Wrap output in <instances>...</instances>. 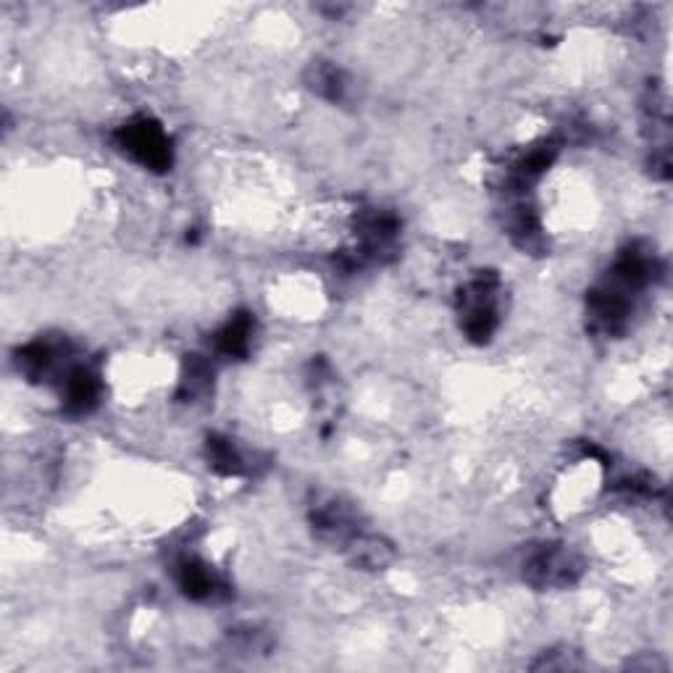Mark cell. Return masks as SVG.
I'll return each mask as SVG.
<instances>
[{
    "mask_svg": "<svg viewBox=\"0 0 673 673\" xmlns=\"http://www.w3.org/2000/svg\"><path fill=\"white\" fill-rule=\"evenodd\" d=\"M214 379V368L206 364V360L192 356L185 364V374H182V385H179V397L190 400V397H198L202 393H208Z\"/></svg>",
    "mask_w": 673,
    "mask_h": 673,
    "instance_id": "9c48e42d",
    "label": "cell"
},
{
    "mask_svg": "<svg viewBox=\"0 0 673 673\" xmlns=\"http://www.w3.org/2000/svg\"><path fill=\"white\" fill-rule=\"evenodd\" d=\"M177 584L195 603H208L221 595L224 582L216 571L198 558H185L177 566Z\"/></svg>",
    "mask_w": 673,
    "mask_h": 673,
    "instance_id": "5b68a950",
    "label": "cell"
},
{
    "mask_svg": "<svg viewBox=\"0 0 673 673\" xmlns=\"http://www.w3.org/2000/svg\"><path fill=\"white\" fill-rule=\"evenodd\" d=\"M116 145L142 169L166 171L174 161L169 135L156 119H148V116H140V119L127 121L125 127L116 129Z\"/></svg>",
    "mask_w": 673,
    "mask_h": 673,
    "instance_id": "7a4b0ae2",
    "label": "cell"
},
{
    "mask_svg": "<svg viewBox=\"0 0 673 673\" xmlns=\"http://www.w3.org/2000/svg\"><path fill=\"white\" fill-rule=\"evenodd\" d=\"M461 327L472 343H487L501 324V279L492 271H482L458 298Z\"/></svg>",
    "mask_w": 673,
    "mask_h": 673,
    "instance_id": "6da1fadb",
    "label": "cell"
},
{
    "mask_svg": "<svg viewBox=\"0 0 673 673\" xmlns=\"http://www.w3.org/2000/svg\"><path fill=\"white\" fill-rule=\"evenodd\" d=\"M100 393H103L100 376L85 364H75L61 379V400L71 416L90 414L100 400Z\"/></svg>",
    "mask_w": 673,
    "mask_h": 673,
    "instance_id": "277c9868",
    "label": "cell"
},
{
    "mask_svg": "<svg viewBox=\"0 0 673 673\" xmlns=\"http://www.w3.org/2000/svg\"><path fill=\"white\" fill-rule=\"evenodd\" d=\"M253 331H256V318L248 310H240L216 335V350L227 358H245L250 353Z\"/></svg>",
    "mask_w": 673,
    "mask_h": 673,
    "instance_id": "8992f818",
    "label": "cell"
},
{
    "mask_svg": "<svg viewBox=\"0 0 673 673\" xmlns=\"http://www.w3.org/2000/svg\"><path fill=\"white\" fill-rule=\"evenodd\" d=\"M310 87H314L321 98L343 100L347 90V79L343 75V69L335 67V63H316L314 71H310Z\"/></svg>",
    "mask_w": 673,
    "mask_h": 673,
    "instance_id": "ba28073f",
    "label": "cell"
},
{
    "mask_svg": "<svg viewBox=\"0 0 673 673\" xmlns=\"http://www.w3.org/2000/svg\"><path fill=\"white\" fill-rule=\"evenodd\" d=\"M208 461H211L214 472H219L224 476H237L245 468V461L240 451H237L235 445H231V439L219 437V434H214V437H208Z\"/></svg>",
    "mask_w": 673,
    "mask_h": 673,
    "instance_id": "52a82bcc",
    "label": "cell"
},
{
    "mask_svg": "<svg viewBox=\"0 0 673 673\" xmlns=\"http://www.w3.org/2000/svg\"><path fill=\"white\" fill-rule=\"evenodd\" d=\"M582 571V558L566 545H542L524 561V578L537 590H566Z\"/></svg>",
    "mask_w": 673,
    "mask_h": 673,
    "instance_id": "3957f363",
    "label": "cell"
}]
</instances>
